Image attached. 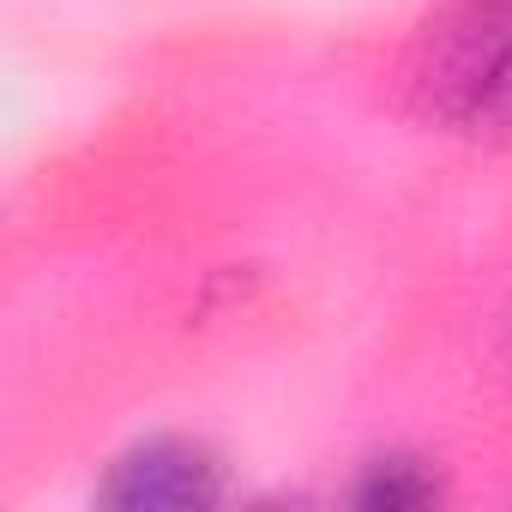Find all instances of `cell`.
I'll return each mask as SVG.
<instances>
[{"instance_id": "1", "label": "cell", "mask_w": 512, "mask_h": 512, "mask_svg": "<svg viewBox=\"0 0 512 512\" xmlns=\"http://www.w3.org/2000/svg\"><path fill=\"white\" fill-rule=\"evenodd\" d=\"M428 97L458 121L512 109V0H470L440 31Z\"/></svg>"}, {"instance_id": "2", "label": "cell", "mask_w": 512, "mask_h": 512, "mask_svg": "<svg viewBox=\"0 0 512 512\" xmlns=\"http://www.w3.org/2000/svg\"><path fill=\"white\" fill-rule=\"evenodd\" d=\"M109 506H133V512H169V506H211L217 500V464L199 446L181 440H157L139 446L133 458L115 464V476L103 482Z\"/></svg>"}, {"instance_id": "3", "label": "cell", "mask_w": 512, "mask_h": 512, "mask_svg": "<svg viewBox=\"0 0 512 512\" xmlns=\"http://www.w3.org/2000/svg\"><path fill=\"white\" fill-rule=\"evenodd\" d=\"M434 494H440V482H434L422 464H410V458H386V464H374L368 482L356 488L362 506H386V512H398V506H428Z\"/></svg>"}]
</instances>
